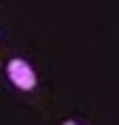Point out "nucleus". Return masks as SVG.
Returning <instances> with one entry per match:
<instances>
[{
  "label": "nucleus",
  "mask_w": 119,
  "mask_h": 125,
  "mask_svg": "<svg viewBox=\"0 0 119 125\" xmlns=\"http://www.w3.org/2000/svg\"><path fill=\"white\" fill-rule=\"evenodd\" d=\"M6 71H9V80H11L17 88H23V91H31V88L37 85V77H34L31 65L26 60H11Z\"/></svg>",
  "instance_id": "nucleus-1"
},
{
  "label": "nucleus",
  "mask_w": 119,
  "mask_h": 125,
  "mask_svg": "<svg viewBox=\"0 0 119 125\" xmlns=\"http://www.w3.org/2000/svg\"><path fill=\"white\" fill-rule=\"evenodd\" d=\"M63 125H77V122H74V119H68V122H63Z\"/></svg>",
  "instance_id": "nucleus-2"
}]
</instances>
